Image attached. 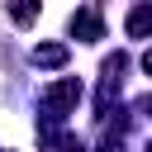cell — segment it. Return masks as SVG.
<instances>
[{
  "instance_id": "1",
  "label": "cell",
  "mask_w": 152,
  "mask_h": 152,
  "mask_svg": "<svg viewBox=\"0 0 152 152\" xmlns=\"http://www.w3.org/2000/svg\"><path fill=\"white\" fill-rule=\"evenodd\" d=\"M76 104H81V81H76V76L52 81V86L43 90V128H48V124H57V119H66Z\"/></svg>"
},
{
  "instance_id": "2",
  "label": "cell",
  "mask_w": 152,
  "mask_h": 152,
  "mask_svg": "<svg viewBox=\"0 0 152 152\" xmlns=\"http://www.w3.org/2000/svg\"><path fill=\"white\" fill-rule=\"evenodd\" d=\"M71 33H76L81 43H100V38H104V19H100L95 10H76V14H71Z\"/></svg>"
},
{
  "instance_id": "3",
  "label": "cell",
  "mask_w": 152,
  "mask_h": 152,
  "mask_svg": "<svg viewBox=\"0 0 152 152\" xmlns=\"http://www.w3.org/2000/svg\"><path fill=\"white\" fill-rule=\"evenodd\" d=\"M33 66H48V71L66 66V43H38L33 48Z\"/></svg>"
},
{
  "instance_id": "4",
  "label": "cell",
  "mask_w": 152,
  "mask_h": 152,
  "mask_svg": "<svg viewBox=\"0 0 152 152\" xmlns=\"http://www.w3.org/2000/svg\"><path fill=\"white\" fill-rule=\"evenodd\" d=\"M124 28H128V38H152V5H133Z\"/></svg>"
},
{
  "instance_id": "5",
  "label": "cell",
  "mask_w": 152,
  "mask_h": 152,
  "mask_svg": "<svg viewBox=\"0 0 152 152\" xmlns=\"http://www.w3.org/2000/svg\"><path fill=\"white\" fill-rule=\"evenodd\" d=\"M5 10H10V19L19 28H33L38 24V0H5Z\"/></svg>"
},
{
  "instance_id": "6",
  "label": "cell",
  "mask_w": 152,
  "mask_h": 152,
  "mask_svg": "<svg viewBox=\"0 0 152 152\" xmlns=\"http://www.w3.org/2000/svg\"><path fill=\"white\" fill-rule=\"evenodd\" d=\"M95 152H119V138H109V142H100Z\"/></svg>"
},
{
  "instance_id": "7",
  "label": "cell",
  "mask_w": 152,
  "mask_h": 152,
  "mask_svg": "<svg viewBox=\"0 0 152 152\" xmlns=\"http://www.w3.org/2000/svg\"><path fill=\"white\" fill-rule=\"evenodd\" d=\"M142 71H147V76H152V48H147V52H142Z\"/></svg>"
},
{
  "instance_id": "8",
  "label": "cell",
  "mask_w": 152,
  "mask_h": 152,
  "mask_svg": "<svg viewBox=\"0 0 152 152\" xmlns=\"http://www.w3.org/2000/svg\"><path fill=\"white\" fill-rule=\"evenodd\" d=\"M147 114H152V95H147Z\"/></svg>"
},
{
  "instance_id": "9",
  "label": "cell",
  "mask_w": 152,
  "mask_h": 152,
  "mask_svg": "<svg viewBox=\"0 0 152 152\" xmlns=\"http://www.w3.org/2000/svg\"><path fill=\"white\" fill-rule=\"evenodd\" d=\"M147 152H152V142H147Z\"/></svg>"
}]
</instances>
